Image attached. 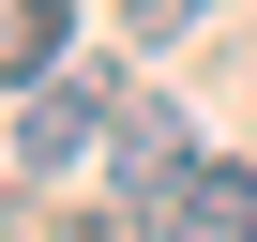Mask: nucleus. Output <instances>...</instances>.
I'll return each mask as SVG.
<instances>
[{"label":"nucleus","mask_w":257,"mask_h":242,"mask_svg":"<svg viewBox=\"0 0 257 242\" xmlns=\"http://www.w3.org/2000/svg\"><path fill=\"white\" fill-rule=\"evenodd\" d=\"M106 91L91 76H16V182H76L91 152H106Z\"/></svg>","instance_id":"f257e3e1"},{"label":"nucleus","mask_w":257,"mask_h":242,"mask_svg":"<svg viewBox=\"0 0 257 242\" xmlns=\"http://www.w3.org/2000/svg\"><path fill=\"white\" fill-rule=\"evenodd\" d=\"M106 182H121V212H167V197L197 182V137H182L167 91H121V121H106Z\"/></svg>","instance_id":"f03ea898"},{"label":"nucleus","mask_w":257,"mask_h":242,"mask_svg":"<svg viewBox=\"0 0 257 242\" xmlns=\"http://www.w3.org/2000/svg\"><path fill=\"white\" fill-rule=\"evenodd\" d=\"M152 242H257V167H212L197 152V182L152 212Z\"/></svg>","instance_id":"7ed1b4c3"},{"label":"nucleus","mask_w":257,"mask_h":242,"mask_svg":"<svg viewBox=\"0 0 257 242\" xmlns=\"http://www.w3.org/2000/svg\"><path fill=\"white\" fill-rule=\"evenodd\" d=\"M0 61L16 76H61L76 61V0H0Z\"/></svg>","instance_id":"20e7f679"},{"label":"nucleus","mask_w":257,"mask_h":242,"mask_svg":"<svg viewBox=\"0 0 257 242\" xmlns=\"http://www.w3.org/2000/svg\"><path fill=\"white\" fill-rule=\"evenodd\" d=\"M197 16H212V0H121V31H137V46H182Z\"/></svg>","instance_id":"39448f33"}]
</instances>
